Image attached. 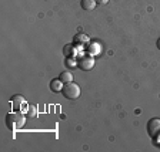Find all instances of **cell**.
Here are the masks:
<instances>
[{
    "label": "cell",
    "instance_id": "obj_9",
    "mask_svg": "<svg viewBox=\"0 0 160 152\" xmlns=\"http://www.w3.org/2000/svg\"><path fill=\"white\" fill-rule=\"evenodd\" d=\"M59 78L62 80L64 84H66V83H72V81H73V74L70 73V71H63V73L59 76Z\"/></svg>",
    "mask_w": 160,
    "mask_h": 152
},
{
    "label": "cell",
    "instance_id": "obj_13",
    "mask_svg": "<svg viewBox=\"0 0 160 152\" xmlns=\"http://www.w3.org/2000/svg\"><path fill=\"white\" fill-rule=\"evenodd\" d=\"M97 4H107L109 3V0H96Z\"/></svg>",
    "mask_w": 160,
    "mask_h": 152
},
{
    "label": "cell",
    "instance_id": "obj_6",
    "mask_svg": "<svg viewBox=\"0 0 160 152\" xmlns=\"http://www.w3.org/2000/svg\"><path fill=\"white\" fill-rule=\"evenodd\" d=\"M63 85H64V83L60 78H53L50 81V90H52L53 93H60V91L63 90Z\"/></svg>",
    "mask_w": 160,
    "mask_h": 152
},
{
    "label": "cell",
    "instance_id": "obj_12",
    "mask_svg": "<svg viewBox=\"0 0 160 152\" xmlns=\"http://www.w3.org/2000/svg\"><path fill=\"white\" fill-rule=\"evenodd\" d=\"M66 66H67V67H76V66H77V63L73 60V57H72V58H70V57H67V60H66Z\"/></svg>",
    "mask_w": 160,
    "mask_h": 152
},
{
    "label": "cell",
    "instance_id": "obj_1",
    "mask_svg": "<svg viewBox=\"0 0 160 152\" xmlns=\"http://www.w3.org/2000/svg\"><path fill=\"white\" fill-rule=\"evenodd\" d=\"M24 122H26V117L23 113H20L19 109H14L13 113H9L6 115V125L10 131L17 128H23Z\"/></svg>",
    "mask_w": 160,
    "mask_h": 152
},
{
    "label": "cell",
    "instance_id": "obj_5",
    "mask_svg": "<svg viewBox=\"0 0 160 152\" xmlns=\"http://www.w3.org/2000/svg\"><path fill=\"white\" fill-rule=\"evenodd\" d=\"M10 103H12V107H13L14 109H20L26 105V99L22 95H13L12 99H10Z\"/></svg>",
    "mask_w": 160,
    "mask_h": 152
},
{
    "label": "cell",
    "instance_id": "obj_10",
    "mask_svg": "<svg viewBox=\"0 0 160 152\" xmlns=\"http://www.w3.org/2000/svg\"><path fill=\"white\" fill-rule=\"evenodd\" d=\"M87 41H89V37L84 36V34H77V36L74 37V44H77V43H83V44H86Z\"/></svg>",
    "mask_w": 160,
    "mask_h": 152
},
{
    "label": "cell",
    "instance_id": "obj_2",
    "mask_svg": "<svg viewBox=\"0 0 160 152\" xmlns=\"http://www.w3.org/2000/svg\"><path fill=\"white\" fill-rule=\"evenodd\" d=\"M62 93H63V95L66 97L67 99H76V98H79L80 97V87H79V84H76V83H66L63 85V90H62Z\"/></svg>",
    "mask_w": 160,
    "mask_h": 152
},
{
    "label": "cell",
    "instance_id": "obj_4",
    "mask_svg": "<svg viewBox=\"0 0 160 152\" xmlns=\"http://www.w3.org/2000/svg\"><path fill=\"white\" fill-rule=\"evenodd\" d=\"M77 67H79L80 70H84V71H90V70L94 67V57L83 56L77 61Z\"/></svg>",
    "mask_w": 160,
    "mask_h": 152
},
{
    "label": "cell",
    "instance_id": "obj_8",
    "mask_svg": "<svg viewBox=\"0 0 160 152\" xmlns=\"http://www.w3.org/2000/svg\"><path fill=\"white\" fill-rule=\"evenodd\" d=\"M63 53H64V56L66 57H74L77 54V50H76V47H74L73 44H66V46H64Z\"/></svg>",
    "mask_w": 160,
    "mask_h": 152
},
{
    "label": "cell",
    "instance_id": "obj_3",
    "mask_svg": "<svg viewBox=\"0 0 160 152\" xmlns=\"http://www.w3.org/2000/svg\"><path fill=\"white\" fill-rule=\"evenodd\" d=\"M147 134L153 139L160 138V118H152L147 122Z\"/></svg>",
    "mask_w": 160,
    "mask_h": 152
},
{
    "label": "cell",
    "instance_id": "obj_14",
    "mask_svg": "<svg viewBox=\"0 0 160 152\" xmlns=\"http://www.w3.org/2000/svg\"><path fill=\"white\" fill-rule=\"evenodd\" d=\"M156 46H157V48L160 50V37H159V40H157V44H156Z\"/></svg>",
    "mask_w": 160,
    "mask_h": 152
},
{
    "label": "cell",
    "instance_id": "obj_11",
    "mask_svg": "<svg viewBox=\"0 0 160 152\" xmlns=\"http://www.w3.org/2000/svg\"><path fill=\"white\" fill-rule=\"evenodd\" d=\"M27 117L29 118H33L36 117V105H27Z\"/></svg>",
    "mask_w": 160,
    "mask_h": 152
},
{
    "label": "cell",
    "instance_id": "obj_7",
    "mask_svg": "<svg viewBox=\"0 0 160 152\" xmlns=\"http://www.w3.org/2000/svg\"><path fill=\"white\" fill-rule=\"evenodd\" d=\"M80 6H82L83 10H86V12H92L97 6V3H96V0H82Z\"/></svg>",
    "mask_w": 160,
    "mask_h": 152
}]
</instances>
